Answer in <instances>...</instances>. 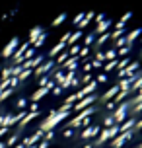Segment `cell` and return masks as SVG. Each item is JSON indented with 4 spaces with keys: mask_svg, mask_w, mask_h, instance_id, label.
<instances>
[{
    "mask_svg": "<svg viewBox=\"0 0 142 148\" xmlns=\"http://www.w3.org/2000/svg\"><path fill=\"white\" fill-rule=\"evenodd\" d=\"M0 148H142V20L64 14L8 41Z\"/></svg>",
    "mask_w": 142,
    "mask_h": 148,
    "instance_id": "1",
    "label": "cell"
}]
</instances>
